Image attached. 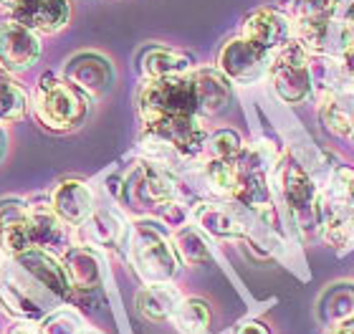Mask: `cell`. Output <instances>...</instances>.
Here are the masks:
<instances>
[{"mask_svg": "<svg viewBox=\"0 0 354 334\" xmlns=\"http://www.w3.org/2000/svg\"><path fill=\"white\" fill-rule=\"evenodd\" d=\"M129 259L134 271L147 284H170L180 268L172 238H167V233L152 221L134 223L129 238Z\"/></svg>", "mask_w": 354, "mask_h": 334, "instance_id": "2", "label": "cell"}, {"mask_svg": "<svg viewBox=\"0 0 354 334\" xmlns=\"http://www.w3.org/2000/svg\"><path fill=\"white\" fill-rule=\"evenodd\" d=\"M192 84L198 97L200 117L218 114L230 102V79L221 68H192Z\"/></svg>", "mask_w": 354, "mask_h": 334, "instance_id": "14", "label": "cell"}, {"mask_svg": "<svg viewBox=\"0 0 354 334\" xmlns=\"http://www.w3.org/2000/svg\"><path fill=\"white\" fill-rule=\"evenodd\" d=\"M172 319L183 334H203L210 327V309L203 299H183Z\"/></svg>", "mask_w": 354, "mask_h": 334, "instance_id": "27", "label": "cell"}, {"mask_svg": "<svg viewBox=\"0 0 354 334\" xmlns=\"http://www.w3.org/2000/svg\"><path fill=\"white\" fill-rule=\"evenodd\" d=\"M8 18L36 30L38 36H53L71 18V3L68 0H18V6Z\"/></svg>", "mask_w": 354, "mask_h": 334, "instance_id": "11", "label": "cell"}, {"mask_svg": "<svg viewBox=\"0 0 354 334\" xmlns=\"http://www.w3.org/2000/svg\"><path fill=\"white\" fill-rule=\"evenodd\" d=\"M203 175H205V183L210 185V190L218 195H225V198H233L238 190V183H241L238 163L215 160V157H207V163L203 165Z\"/></svg>", "mask_w": 354, "mask_h": 334, "instance_id": "25", "label": "cell"}, {"mask_svg": "<svg viewBox=\"0 0 354 334\" xmlns=\"http://www.w3.org/2000/svg\"><path fill=\"white\" fill-rule=\"evenodd\" d=\"M352 84H354V74H352Z\"/></svg>", "mask_w": 354, "mask_h": 334, "instance_id": "40", "label": "cell"}, {"mask_svg": "<svg viewBox=\"0 0 354 334\" xmlns=\"http://www.w3.org/2000/svg\"><path fill=\"white\" fill-rule=\"evenodd\" d=\"M337 18H339V21L354 23V0H344V3H342V8L337 10Z\"/></svg>", "mask_w": 354, "mask_h": 334, "instance_id": "32", "label": "cell"}, {"mask_svg": "<svg viewBox=\"0 0 354 334\" xmlns=\"http://www.w3.org/2000/svg\"><path fill=\"white\" fill-rule=\"evenodd\" d=\"M82 334H94V332H86V329H84V332Z\"/></svg>", "mask_w": 354, "mask_h": 334, "instance_id": "38", "label": "cell"}, {"mask_svg": "<svg viewBox=\"0 0 354 334\" xmlns=\"http://www.w3.org/2000/svg\"><path fill=\"white\" fill-rule=\"evenodd\" d=\"M64 271L74 291H94L102 286V259L91 251V245H71L64 253Z\"/></svg>", "mask_w": 354, "mask_h": 334, "instance_id": "15", "label": "cell"}, {"mask_svg": "<svg viewBox=\"0 0 354 334\" xmlns=\"http://www.w3.org/2000/svg\"><path fill=\"white\" fill-rule=\"evenodd\" d=\"M137 109H140L145 127L155 124L165 117L200 114L192 71L183 76H170V79H155V82L145 79L140 94H137Z\"/></svg>", "mask_w": 354, "mask_h": 334, "instance_id": "3", "label": "cell"}, {"mask_svg": "<svg viewBox=\"0 0 354 334\" xmlns=\"http://www.w3.org/2000/svg\"><path fill=\"white\" fill-rule=\"evenodd\" d=\"M84 332V322L82 317L71 309H59V312L44 317L38 334H82Z\"/></svg>", "mask_w": 354, "mask_h": 334, "instance_id": "30", "label": "cell"}, {"mask_svg": "<svg viewBox=\"0 0 354 334\" xmlns=\"http://www.w3.org/2000/svg\"><path fill=\"white\" fill-rule=\"evenodd\" d=\"M177 183L170 172L165 170L160 163H142L140 167H134L132 175L124 180L122 195L132 203L134 208L142 210H160L167 203L175 201Z\"/></svg>", "mask_w": 354, "mask_h": 334, "instance_id": "5", "label": "cell"}, {"mask_svg": "<svg viewBox=\"0 0 354 334\" xmlns=\"http://www.w3.org/2000/svg\"><path fill=\"white\" fill-rule=\"evenodd\" d=\"M15 6H18V0H0V13L10 15V13H13Z\"/></svg>", "mask_w": 354, "mask_h": 334, "instance_id": "35", "label": "cell"}, {"mask_svg": "<svg viewBox=\"0 0 354 334\" xmlns=\"http://www.w3.org/2000/svg\"><path fill=\"white\" fill-rule=\"evenodd\" d=\"M276 51H266L245 36L225 41L218 53V68L236 84L259 82L266 71H271V61Z\"/></svg>", "mask_w": 354, "mask_h": 334, "instance_id": "6", "label": "cell"}, {"mask_svg": "<svg viewBox=\"0 0 354 334\" xmlns=\"http://www.w3.org/2000/svg\"><path fill=\"white\" fill-rule=\"evenodd\" d=\"M192 218L198 221L203 230H207L215 238H238L245 233L243 218L238 216L230 205H218V203H198L192 208Z\"/></svg>", "mask_w": 354, "mask_h": 334, "instance_id": "19", "label": "cell"}, {"mask_svg": "<svg viewBox=\"0 0 354 334\" xmlns=\"http://www.w3.org/2000/svg\"><path fill=\"white\" fill-rule=\"evenodd\" d=\"M30 248H36V245H33V236H30L26 216L0 223V253H6L8 259H15Z\"/></svg>", "mask_w": 354, "mask_h": 334, "instance_id": "26", "label": "cell"}, {"mask_svg": "<svg viewBox=\"0 0 354 334\" xmlns=\"http://www.w3.org/2000/svg\"><path fill=\"white\" fill-rule=\"evenodd\" d=\"M3 152H6V132L0 129V155H3Z\"/></svg>", "mask_w": 354, "mask_h": 334, "instance_id": "37", "label": "cell"}, {"mask_svg": "<svg viewBox=\"0 0 354 334\" xmlns=\"http://www.w3.org/2000/svg\"><path fill=\"white\" fill-rule=\"evenodd\" d=\"M33 114L46 129L53 132H68L82 124L88 114V97L79 91L64 76L44 74L38 79L33 99H30Z\"/></svg>", "mask_w": 354, "mask_h": 334, "instance_id": "1", "label": "cell"}, {"mask_svg": "<svg viewBox=\"0 0 354 334\" xmlns=\"http://www.w3.org/2000/svg\"><path fill=\"white\" fill-rule=\"evenodd\" d=\"M322 119H324L326 129L332 134H337V137H352V129H354L352 117L337 102L326 99L324 104H322Z\"/></svg>", "mask_w": 354, "mask_h": 334, "instance_id": "31", "label": "cell"}, {"mask_svg": "<svg viewBox=\"0 0 354 334\" xmlns=\"http://www.w3.org/2000/svg\"><path fill=\"white\" fill-rule=\"evenodd\" d=\"M183 297L170 284H149L137 294V309L149 322H167L175 317Z\"/></svg>", "mask_w": 354, "mask_h": 334, "instance_id": "20", "label": "cell"}, {"mask_svg": "<svg viewBox=\"0 0 354 334\" xmlns=\"http://www.w3.org/2000/svg\"><path fill=\"white\" fill-rule=\"evenodd\" d=\"M311 59L314 53L299 41L291 38L286 46H281L279 51L273 53L271 61V82L273 89L283 102L288 104H301L304 99L311 94Z\"/></svg>", "mask_w": 354, "mask_h": 334, "instance_id": "4", "label": "cell"}, {"mask_svg": "<svg viewBox=\"0 0 354 334\" xmlns=\"http://www.w3.org/2000/svg\"><path fill=\"white\" fill-rule=\"evenodd\" d=\"M79 243L102 245V248H117L127 236L124 221L111 210H94L82 225H76Z\"/></svg>", "mask_w": 354, "mask_h": 334, "instance_id": "16", "label": "cell"}, {"mask_svg": "<svg viewBox=\"0 0 354 334\" xmlns=\"http://www.w3.org/2000/svg\"><path fill=\"white\" fill-rule=\"evenodd\" d=\"M243 140L236 129H218L215 134L207 137V157H215V160H228V163H236L241 152H243Z\"/></svg>", "mask_w": 354, "mask_h": 334, "instance_id": "29", "label": "cell"}, {"mask_svg": "<svg viewBox=\"0 0 354 334\" xmlns=\"http://www.w3.org/2000/svg\"><path fill=\"white\" fill-rule=\"evenodd\" d=\"M172 245H175L177 259L185 261L187 266H203L210 261V245L203 238V233L192 225H180L172 233Z\"/></svg>", "mask_w": 354, "mask_h": 334, "instance_id": "24", "label": "cell"}, {"mask_svg": "<svg viewBox=\"0 0 354 334\" xmlns=\"http://www.w3.org/2000/svg\"><path fill=\"white\" fill-rule=\"evenodd\" d=\"M233 198H236L238 203L248 205V208H253L256 213L271 208L268 187H266V180L261 172H241V183H238V190Z\"/></svg>", "mask_w": 354, "mask_h": 334, "instance_id": "28", "label": "cell"}, {"mask_svg": "<svg viewBox=\"0 0 354 334\" xmlns=\"http://www.w3.org/2000/svg\"><path fill=\"white\" fill-rule=\"evenodd\" d=\"M238 334H268V329L261 322H245L243 327L238 329Z\"/></svg>", "mask_w": 354, "mask_h": 334, "instance_id": "33", "label": "cell"}, {"mask_svg": "<svg viewBox=\"0 0 354 334\" xmlns=\"http://www.w3.org/2000/svg\"><path fill=\"white\" fill-rule=\"evenodd\" d=\"M51 205L66 225H82L94 213V193L84 180H64L53 187Z\"/></svg>", "mask_w": 354, "mask_h": 334, "instance_id": "13", "label": "cell"}, {"mask_svg": "<svg viewBox=\"0 0 354 334\" xmlns=\"http://www.w3.org/2000/svg\"><path fill=\"white\" fill-rule=\"evenodd\" d=\"M147 132H155L160 140H165L175 149L177 155L195 157L207 145V129L203 124L200 114H185V117H165L155 124L145 127Z\"/></svg>", "mask_w": 354, "mask_h": 334, "instance_id": "10", "label": "cell"}, {"mask_svg": "<svg viewBox=\"0 0 354 334\" xmlns=\"http://www.w3.org/2000/svg\"><path fill=\"white\" fill-rule=\"evenodd\" d=\"M279 183L283 201L291 208V213L299 218L301 228L309 225L311 216H322V210H317V185L301 165L294 160H283L279 165Z\"/></svg>", "mask_w": 354, "mask_h": 334, "instance_id": "9", "label": "cell"}, {"mask_svg": "<svg viewBox=\"0 0 354 334\" xmlns=\"http://www.w3.org/2000/svg\"><path fill=\"white\" fill-rule=\"evenodd\" d=\"M352 205H354V195H352Z\"/></svg>", "mask_w": 354, "mask_h": 334, "instance_id": "39", "label": "cell"}, {"mask_svg": "<svg viewBox=\"0 0 354 334\" xmlns=\"http://www.w3.org/2000/svg\"><path fill=\"white\" fill-rule=\"evenodd\" d=\"M334 334H354V319L344 322L339 327H334Z\"/></svg>", "mask_w": 354, "mask_h": 334, "instance_id": "34", "label": "cell"}, {"mask_svg": "<svg viewBox=\"0 0 354 334\" xmlns=\"http://www.w3.org/2000/svg\"><path fill=\"white\" fill-rule=\"evenodd\" d=\"M322 233H324L326 243L344 248L354 243V210L352 203L334 198V203H324L322 208Z\"/></svg>", "mask_w": 354, "mask_h": 334, "instance_id": "21", "label": "cell"}, {"mask_svg": "<svg viewBox=\"0 0 354 334\" xmlns=\"http://www.w3.org/2000/svg\"><path fill=\"white\" fill-rule=\"evenodd\" d=\"M319 319L326 327H339L354 319V284L339 281L332 284L319 299Z\"/></svg>", "mask_w": 354, "mask_h": 334, "instance_id": "22", "label": "cell"}, {"mask_svg": "<svg viewBox=\"0 0 354 334\" xmlns=\"http://www.w3.org/2000/svg\"><path fill=\"white\" fill-rule=\"evenodd\" d=\"M140 71L147 82L155 79H170V76H183L192 71L190 56L180 51L165 48V46H149L140 56Z\"/></svg>", "mask_w": 354, "mask_h": 334, "instance_id": "18", "label": "cell"}, {"mask_svg": "<svg viewBox=\"0 0 354 334\" xmlns=\"http://www.w3.org/2000/svg\"><path fill=\"white\" fill-rule=\"evenodd\" d=\"M30 109V97L10 74L0 71V124L21 122Z\"/></svg>", "mask_w": 354, "mask_h": 334, "instance_id": "23", "label": "cell"}, {"mask_svg": "<svg viewBox=\"0 0 354 334\" xmlns=\"http://www.w3.org/2000/svg\"><path fill=\"white\" fill-rule=\"evenodd\" d=\"M26 221H28L30 236H33V245L36 248H46L53 251L59 245L66 243V223L61 221V216L53 210V205L41 203V205H28L26 210Z\"/></svg>", "mask_w": 354, "mask_h": 334, "instance_id": "17", "label": "cell"}, {"mask_svg": "<svg viewBox=\"0 0 354 334\" xmlns=\"http://www.w3.org/2000/svg\"><path fill=\"white\" fill-rule=\"evenodd\" d=\"M64 79L84 91L88 99H102L114 86V66L104 53L82 51L64 64Z\"/></svg>", "mask_w": 354, "mask_h": 334, "instance_id": "8", "label": "cell"}, {"mask_svg": "<svg viewBox=\"0 0 354 334\" xmlns=\"http://www.w3.org/2000/svg\"><path fill=\"white\" fill-rule=\"evenodd\" d=\"M241 36L259 44L266 51H279L281 46H286L294 38V21H288L279 10L263 8V10H256L245 18Z\"/></svg>", "mask_w": 354, "mask_h": 334, "instance_id": "12", "label": "cell"}, {"mask_svg": "<svg viewBox=\"0 0 354 334\" xmlns=\"http://www.w3.org/2000/svg\"><path fill=\"white\" fill-rule=\"evenodd\" d=\"M10 334H38V329H33V327H28V324H21V327H15Z\"/></svg>", "mask_w": 354, "mask_h": 334, "instance_id": "36", "label": "cell"}, {"mask_svg": "<svg viewBox=\"0 0 354 334\" xmlns=\"http://www.w3.org/2000/svg\"><path fill=\"white\" fill-rule=\"evenodd\" d=\"M41 59V36L23 23L8 18L0 23V71L23 74Z\"/></svg>", "mask_w": 354, "mask_h": 334, "instance_id": "7", "label": "cell"}]
</instances>
